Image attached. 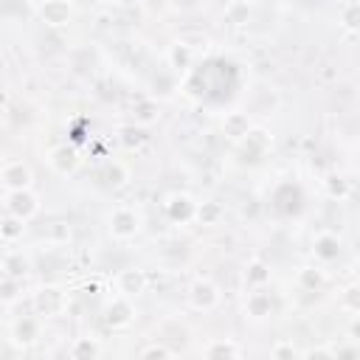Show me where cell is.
I'll use <instances>...</instances> for the list:
<instances>
[{
    "mask_svg": "<svg viewBox=\"0 0 360 360\" xmlns=\"http://www.w3.org/2000/svg\"><path fill=\"white\" fill-rule=\"evenodd\" d=\"M65 307H68V298L59 287H39L34 292V309L42 318H56L65 312Z\"/></svg>",
    "mask_w": 360,
    "mask_h": 360,
    "instance_id": "6da1fadb",
    "label": "cell"
},
{
    "mask_svg": "<svg viewBox=\"0 0 360 360\" xmlns=\"http://www.w3.org/2000/svg\"><path fill=\"white\" fill-rule=\"evenodd\" d=\"M6 211L25 222L39 211V200H37V194H31V188H17V191L6 194Z\"/></svg>",
    "mask_w": 360,
    "mask_h": 360,
    "instance_id": "7a4b0ae2",
    "label": "cell"
},
{
    "mask_svg": "<svg viewBox=\"0 0 360 360\" xmlns=\"http://www.w3.org/2000/svg\"><path fill=\"white\" fill-rule=\"evenodd\" d=\"M188 304L197 312H211L219 304V287L214 281H208V278H197L188 287Z\"/></svg>",
    "mask_w": 360,
    "mask_h": 360,
    "instance_id": "3957f363",
    "label": "cell"
},
{
    "mask_svg": "<svg viewBox=\"0 0 360 360\" xmlns=\"http://www.w3.org/2000/svg\"><path fill=\"white\" fill-rule=\"evenodd\" d=\"M31 166L22 163V160H8L0 166V183L8 188V191H17V188H31Z\"/></svg>",
    "mask_w": 360,
    "mask_h": 360,
    "instance_id": "277c9868",
    "label": "cell"
},
{
    "mask_svg": "<svg viewBox=\"0 0 360 360\" xmlns=\"http://www.w3.org/2000/svg\"><path fill=\"white\" fill-rule=\"evenodd\" d=\"M138 214L132 211V208H115L112 214H110V233L115 236V239H132L135 233H138Z\"/></svg>",
    "mask_w": 360,
    "mask_h": 360,
    "instance_id": "5b68a950",
    "label": "cell"
},
{
    "mask_svg": "<svg viewBox=\"0 0 360 360\" xmlns=\"http://www.w3.org/2000/svg\"><path fill=\"white\" fill-rule=\"evenodd\" d=\"M107 323L112 326V329H124V326H129L132 323V318H135V307H132V298L129 295H115L112 301H110V307H107Z\"/></svg>",
    "mask_w": 360,
    "mask_h": 360,
    "instance_id": "8992f818",
    "label": "cell"
},
{
    "mask_svg": "<svg viewBox=\"0 0 360 360\" xmlns=\"http://www.w3.org/2000/svg\"><path fill=\"white\" fill-rule=\"evenodd\" d=\"M48 163H51V169L56 174H73L76 166H79V152L73 146H68V143H59V146H53L48 152Z\"/></svg>",
    "mask_w": 360,
    "mask_h": 360,
    "instance_id": "52a82bcc",
    "label": "cell"
},
{
    "mask_svg": "<svg viewBox=\"0 0 360 360\" xmlns=\"http://www.w3.org/2000/svg\"><path fill=\"white\" fill-rule=\"evenodd\" d=\"M11 340L17 346H34L39 340V318L34 315H22L11 323Z\"/></svg>",
    "mask_w": 360,
    "mask_h": 360,
    "instance_id": "ba28073f",
    "label": "cell"
},
{
    "mask_svg": "<svg viewBox=\"0 0 360 360\" xmlns=\"http://www.w3.org/2000/svg\"><path fill=\"white\" fill-rule=\"evenodd\" d=\"M115 284H118V292H121V295L135 298V295H141V292L146 290V276H143V270L127 267V270H121V273L115 276Z\"/></svg>",
    "mask_w": 360,
    "mask_h": 360,
    "instance_id": "9c48e42d",
    "label": "cell"
},
{
    "mask_svg": "<svg viewBox=\"0 0 360 360\" xmlns=\"http://www.w3.org/2000/svg\"><path fill=\"white\" fill-rule=\"evenodd\" d=\"M245 349L231 340V338H214L202 346V357H211V360H219V357H242Z\"/></svg>",
    "mask_w": 360,
    "mask_h": 360,
    "instance_id": "30bf717a",
    "label": "cell"
},
{
    "mask_svg": "<svg viewBox=\"0 0 360 360\" xmlns=\"http://www.w3.org/2000/svg\"><path fill=\"white\" fill-rule=\"evenodd\" d=\"M39 17L48 25H65V22H70V3L68 0H45L39 6Z\"/></svg>",
    "mask_w": 360,
    "mask_h": 360,
    "instance_id": "8fae6325",
    "label": "cell"
},
{
    "mask_svg": "<svg viewBox=\"0 0 360 360\" xmlns=\"http://www.w3.org/2000/svg\"><path fill=\"white\" fill-rule=\"evenodd\" d=\"M270 309H273V301H270V295H267L264 290H253V292H248V301H245V312H248L253 321H262V318H267V315H270Z\"/></svg>",
    "mask_w": 360,
    "mask_h": 360,
    "instance_id": "7c38bea8",
    "label": "cell"
},
{
    "mask_svg": "<svg viewBox=\"0 0 360 360\" xmlns=\"http://www.w3.org/2000/svg\"><path fill=\"white\" fill-rule=\"evenodd\" d=\"M194 205H197V202H191V197L174 194V197L166 202V211H169V217H172L174 222H186V219L194 217Z\"/></svg>",
    "mask_w": 360,
    "mask_h": 360,
    "instance_id": "4fadbf2b",
    "label": "cell"
},
{
    "mask_svg": "<svg viewBox=\"0 0 360 360\" xmlns=\"http://www.w3.org/2000/svg\"><path fill=\"white\" fill-rule=\"evenodd\" d=\"M338 253H340V242H338L335 233L323 231V233L315 236V256L321 262H332V259H338Z\"/></svg>",
    "mask_w": 360,
    "mask_h": 360,
    "instance_id": "5bb4252c",
    "label": "cell"
},
{
    "mask_svg": "<svg viewBox=\"0 0 360 360\" xmlns=\"http://www.w3.org/2000/svg\"><path fill=\"white\" fill-rule=\"evenodd\" d=\"M101 354V346L96 338H76L70 346V357L73 360H96Z\"/></svg>",
    "mask_w": 360,
    "mask_h": 360,
    "instance_id": "9a60e30c",
    "label": "cell"
},
{
    "mask_svg": "<svg viewBox=\"0 0 360 360\" xmlns=\"http://www.w3.org/2000/svg\"><path fill=\"white\" fill-rule=\"evenodd\" d=\"M3 270H6V276H11V278H22V276L31 270V264H28V259L22 256V250H11V253L3 256Z\"/></svg>",
    "mask_w": 360,
    "mask_h": 360,
    "instance_id": "2e32d148",
    "label": "cell"
},
{
    "mask_svg": "<svg viewBox=\"0 0 360 360\" xmlns=\"http://www.w3.org/2000/svg\"><path fill=\"white\" fill-rule=\"evenodd\" d=\"M248 132H250V121H248L245 112H231V115L225 118V135H228L231 141H242Z\"/></svg>",
    "mask_w": 360,
    "mask_h": 360,
    "instance_id": "e0dca14e",
    "label": "cell"
},
{
    "mask_svg": "<svg viewBox=\"0 0 360 360\" xmlns=\"http://www.w3.org/2000/svg\"><path fill=\"white\" fill-rule=\"evenodd\" d=\"M104 180H107V186L118 188V186H124V183L129 180V169H127L124 163L112 160V163H107V166H104Z\"/></svg>",
    "mask_w": 360,
    "mask_h": 360,
    "instance_id": "ac0fdd59",
    "label": "cell"
},
{
    "mask_svg": "<svg viewBox=\"0 0 360 360\" xmlns=\"http://www.w3.org/2000/svg\"><path fill=\"white\" fill-rule=\"evenodd\" d=\"M20 298V278L3 276L0 278V304H14Z\"/></svg>",
    "mask_w": 360,
    "mask_h": 360,
    "instance_id": "d6986e66",
    "label": "cell"
},
{
    "mask_svg": "<svg viewBox=\"0 0 360 360\" xmlns=\"http://www.w3.org/2000/svg\"><path fill=\"white\" fill-rule=\"evenodd\" d=\"M219 214H222V208L217 205V202H202V205H194V217L202 222V225H214L217 219H219Z\"/></svg>",
    "mask_w": 360,
    "mask_h": 360,
    "instance_id": "ffe728a7",
    "label": "cell"
},
{
    "mask_svg": "<svg viewBox=\"0 0 360 360\" xmlns=\"http://www.w3.org/2000/svg\"><path fill=\"white\" fill-rule=\"evenodd\" d=\"M298 284L307 287V290L321 287V284H323V270H321V267H304V270L298 273Z\"/></svg>",
    "mask_w": 360,
    "mask_h": 360,
    "instance_id": "44dd1931",
    "label": "cell"
},
{
    "mask_svg": "<svg viewBox=\"0 0 360 360\" xmlns=\"http://www.w3.org/2000/svg\"><path fill=\"white\" fill-rule=\"evenodd\" d=\"M20 233H22V219H17V217L8 214V219L0 222V236H3L6 242H14Z\"/></svg>",
    "mask_w": 360,
    "mask_h": 360,
    "instance_id": "7402d4cb",
    "label": "cell"
},
{
    "mask_svg": "<svg viewBox=\"0 0 360 360\" xmlns=\"http://www.w3.org/2000/svg\"><path fill=\"white\" fill-rule=\"evenodd\" d=\"M169 59H172V65H174V68H188V62H191V51H188V45H186V42L172 45Z\"/></svg>",
    "mask_w": 360,
    "mask_h": 360,
    "instance_id": "603a6c76",
    "label": "cell"
},
{
    "mask_svg": "<svg viewBox=\"0 0 360 360\" xmlns=\"http://www.w3.org/2000/svg\"><path fill=\"white\" fill-rule=\"evenodd\" d=\"M172 354H174V349L166 346L163 340H155V343H149V346L141 349V357H172Z\"/></svg>",
    "mask_w": 360,
    "mask_h": 360,
    "instance_id": "cb8c5ba5",
    "label": "cell"
},
{
    "mask_svg": "<svg viewBox=\"0 0 360 360\" xmlns=\"http://www.w3.org/2000/svg\"><path fill=\"white\" fill-rule=\"evenodd\" d=\"M155 110H158V107H155V101H143V104L138 107V115H135V118H138L141 124H149V121H155V118H158V115H155Z\"/></svg>",
    "mask_w": 360,
    "mask_h": 360,
    "instance_id": "d4e9b609",
    "label": "cell"
},
{
    "mask_svg": "<svg viewBox=\"0 0 360 360\" xmlns=\"http://www.w3.org/2000/svg\"><path fill=\"white\" fill-rule=\"evenodd\" d=\"M270 354H273V357H295L298 352H295L292 343H276V346L270 349Z\"/></svg>",
    "mask_w": 360,
    "mask_h": 360,
    "instance_id": "484cf974",
    "label": "cell"
},
{
    "mask_svg": "<svg viewBox=\"0 0 360 360\" xmlns=\"http://www.w3.org/2000/svg\"><path fill=\"white\" fill-rule=\"evenodd\" d=\"M250 270H253V273H250V281H253V284H262V281H267V273H264V264H259V262H253V264H250Z\"/></svg>",
    "mask_w": 360,
    "mask_h": 360,
    "instance_id": "4316f807",
    "label": "cell"
},
{
    "mask_svg": "<svg viewBox=\"0 0 360 360\" xmlns=\"http://www.w3.org/2000/svg\"><path fill=\"white\" fill-rule=\"evenodd\" d=\"M304 357H332V346H323V349H309V352H304Z\"/></svg>",
    "mask_w": 360,
    "mask_h": 360,
    "instance_id": "83f0119b",
    "label": "cell"
},
{
    "mask_svg": "<svg viewBox=\"0 0 360 360\" xmlns=\"http://www.w3.org/2000/svg\"><path fill=\"white\" fill-rule=\"evenodd\" d=\"M0 118H3V107H0Z\"/></svg>",
    "mask_w": 360,
    "mask_h": 360,
    "instance_id": "f1b7e54d",
    "label": "cell"
}]
</instances>
